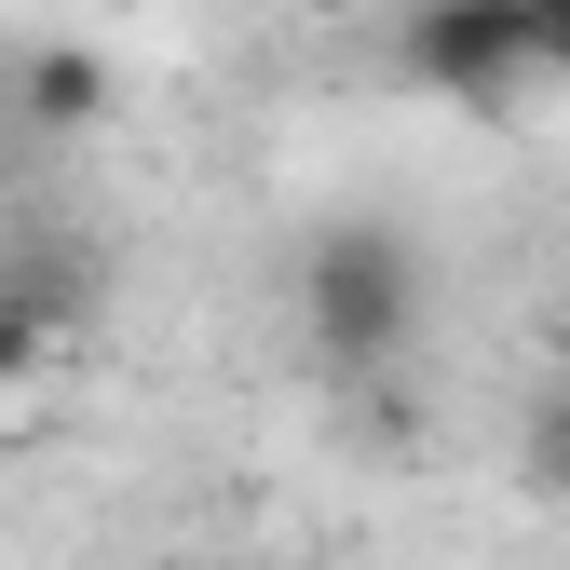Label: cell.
<instances>
[{
    "mask_svg": "<svg viewBox=\"0 0 570 570\" xmlns=\"http://www.w3.org/2000/svg\"><path fill=\"white\" fill-rule=\"evenodd\" d=\"M299 340L326 353L340 381L407 367V340H421V245L381 232V218L313 232V245H299Z\"/></svg>",
    "mask_w": 570,
    "mask_h": 570,
    "instance_id": "1",
    "label": "cell"
},
{
    "mask_svg": "<svg viewBox=\"0 0 570 570\" xmlns=\"http://www.w3.org/2000/svg\"><path fill=\"white\" fill-rule=\"evenodd\" d=\"M14 96H28V122H41V136H96L122 82H109V55H82V41H41V55L14 68Z\"/></svg>",
    "mask_w": 570,
    "mask_h": 570,
    "instance_id": "3",
    "label": "cell"
},
{
    "mask_svg": "<svg viewBox=\"0 0 570 570\" xmlns=\"http://www.w3.org/2000/svg\"><path fill=\"white\" fill-rule=\"evenodd\" d=\"M0 218H14V150H0Z\"/></svg>",
    "mask_w": 570,
    "mask_h": 570,
    "instance_id": "8",
    "label": "cell"
},
{
    "mask_svg": "<svg viewBox=\"0 0 570 570\" xmlns=\"http://www.w3.org/2000/svg\"><path fill=\"white\" fill-rule=\"evenodd\" d=\"M517 475L543 489V503H570V367L530 394V421H517Z\"/></svg>",
    "mask_w": 570,
    "mask_h": 570,
    "instance_id": "4",
    "label": "cell"
},
{
    "mask_svg": "<svg viewBox=\"0 0 570 570\" xmlns=\"http://www.w3.org/2000/svg\"><path fill=\"white\" fill-rule=\"evenodd\" d=\"M530 68H557V82H570V0H530Z\"/></svg>",
    "mask_w": 570,
    "mask_h": 570,
    "instance_id": "7",
    "label": "cell"
},
{
    "mask_svg": "<svg viewBox=\"0 0 570 570\" xmlns=\"http://www.w3.org/2000/svg\"><path fill=\"white\" fill-rule=\"evenodd\" d=\"M0 299L41 313V326L68 340V326H82V299H96V272H82V258H0Z\"/></svg>",
    "mask_w": 570,
    "mask_h": 570,
    "instance_id": "5",
    "label": "cell"
},
{
    "mask_svg": "<svg viewBox=\"0 0 570 570\" xmlns=\"http://www.w3.org/2000/svg\"><path fill=\"white\" fill-rule=\"evenodd\" d=\"M394 68L421 96H503L530 68V0H407Z\"/></svg>",
    "mask_w": 570,
    "mask_h": 570,
    "instance_id": "2",
    "label": "cell"
},
{
    "mask_svg": "<svg viewBox=\"0 0 570 570\" xmlns=\"http://www.w3.org/2000/svg\"><path fill=\"white\" fill-rule=\"evenodd\" d=\"M55 353H68V340H55L41 313H14V299H0V394H28V381L55 367Z\"/></svg>",
    "mask_w": 570,
    "mask_h": 570,
    "instance_id": "6",
    "label": "cell"
}]
</instances>
